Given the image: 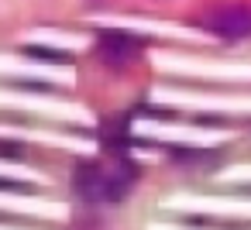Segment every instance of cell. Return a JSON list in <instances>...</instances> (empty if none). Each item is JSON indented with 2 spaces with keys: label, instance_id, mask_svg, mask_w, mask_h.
Here are the masks:
<instances>
[{
  "label": "cell",
  "instance_id": "1",
  "mask_svg": "<svg viewBox=\"0 0 251 230\" xmlns=\"http://www.w3.org/2000/svg\"><path fill=\"white\" fill-rule=\"evenodd\" d=\"M138 172L131 161L124 158H97V161H86L79 172H76V192L86 199V203H121L124 192L134 185Z\"/></svg>",
  "mask_w": 251,
  "mask_h": 230
},
{
  "label": "cell",
  "instance_id": "2",
  "mask_svg": "<svg viewBox=\"0 0 251 230\" xmlns=\"http://www.w3.org/2000/svg\"><path fill=\"white\" fill-rule=\"evenodd\" d=\"M203 31L217 35L224 42H241L251 38V7L248 4H227V7H213L203 18Z\"/></svg>",
  "mask_w": 251,
  "mask_h": 230
},
{
  "label": "cell",
  "instance_id": "3",
  "mask_svg": "<svg viewBox=\"0 0 251 230\" xmlns=\"http://www.w3.org/2000/svg\"><path fill=\"white\" fill-rule=\"evenodd\" d=\"M100 55H107L110 62H127L138 55V35L127 31H103L100 35Z\"/></svg>",
  "mask_w": 251,
  "mask_h": 230
}]
</instances>
